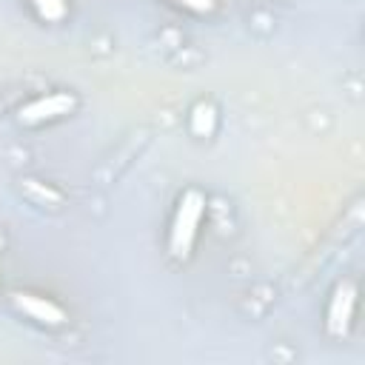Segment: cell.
<instances>
[{"label": "cell", "instance_id": "6da1fadb", "mask_svg": "<svg viewBox=\"0 0 365 365\" xmlns=\"http://www.w3.org/2000/svg\"><path fill=\"white\" fill-rule=\"evenodd\" d=\"M205 214V194L197 188H188L180 194L177 200V211L171 220V231H168V251L174 259H188L194 240H197V228L200 220Z\"/></svg>", "mask_w": 365, "mask_h": 365}, {"label": "cell", "instance_id": "7a4b0ae2", "mask_svg": "<svg viewBox=\"0 0 365 365\" xmlns=\"http://www.w3.org/2000/svg\"><path fill=\"white\" fill-rule=\"evenodd\" d=\"M77 108V100L74 94L68 91H54V94H46V97H37L26 106H20L17 111V123L20 125H40V123H51L57 117H66Z\"/></svg>", "mask_w": 365, "mask_h": 365}, {"label": "cell", "instance_id": "3957f363", "mask_svg": "<svg viewBox=\"0 0 365 365\" xmlns=\"http://www.w3.org/2000/svg\"><path fill=\"white\" fill-rule=\"evenodd\" d=\"M354 305H356V288L351 282H339L334 297H331L328 319H325V328H328L331 336H345L348 334L351 319H354Z\"/></svg>", "mask_w": 365, "mask_h": 365}, {"label": "cell", "instance_id": "277c9868", "mask_svg": "<svg viewBox=\"0 0 365 365\" xmlns=\"http://www.w3.org/2000/svg\"><path fill=\"white\" fill-rule=\"evenodd\" d=\"M14 305L17 311H23L29 319L40 322V325H48V328H60L66 322V311L51 302L48 297H40V294H29V291H17L14 294Z\"/></svg>", "mask_w": 365, "mask_h": 365}, {"label": "cell", "instance_id": "5b68a950", "mask_svg": "<svg viewBox=\"0 0 365 365\" xmlns=\"http://www.w3.org/2000/svg\"><path fill=\"white\" fill-rule=\"evenodd\" d=\"M217 128V108L211 103H197L191 111V131L197 137H211Z\"/></svg>", "mask_w": 365, "mask_h": 365}, {"label": "cell", "instance_id": "8992f818", "mask_svg": "<svg viewBox=\"0 0 365 365\" xmlns=\"http://www.w3.org/2000/svg\"><path fill=\"white\" fill-rule=\"evenodd\" d=\"M31 6L37 11V17L46 23H57L66 17V0H31Z\"/></svg>", "mask_w": 365, "mask_h": 365}, {"label": "cell", "instance_id": "52a82bcc", "mask_svg": "<svg viewBox=\"0 0 365 365\" xmlns=\"http://www.w3.org/2000/svg\"><path fill=\"white\" fill-rule=\"evenodd\" d=\"M177 3L188 6V9H194V11H205V9H211V0H177Z\"/></svg>", "mask_w": 365, "mask_h": 365}]
</instances>
